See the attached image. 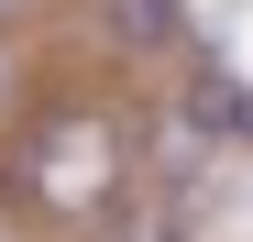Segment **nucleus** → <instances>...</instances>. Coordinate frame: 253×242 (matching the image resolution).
<instances>
[{
    "instance_id": "obj_1",
    "label": "nucleus",
    "mask_w": 253,
    "mask_h": 242,
    "mask_svg": "<svg viewBox=\"0 0 253 242\" xmlns=\"http://www.w3.org/2000/svg\"><path fill=\"white\" fill-rule=\"evenodd\" d=\"M121 55H187V0H99Z\"/></svg>"
},
{
    "instance_id": "obj_2",
    "label": "nucleus",
    "mask_w": 253,
    "mask_h": 242,
    "mask_svg": "<svg viewBox=\"0 0 253 242\" xmlns=\"http://www.w3.org/2000/svg\"><path fill=\"white\" fill-rule=\"evenodd\" d=\"M176 110H187V132H209V143H242V121H253V88H242L231 66H198Z\"/></svg>"
},
{
    "instance_id": "obj_3",
    "label": "nucleus",
    "mask_w": 253,
    "mask_h": 242,
    "mask_svg": "<svg viewBox=\"0 0 253 242\" xmlns=\"http://www.w3.org/2000/svg\"><path fill=\"white\" fill-rule=\"evenodd\" d=\"M33 11H44V0H0V22H33Z\"/></svg>"
},
{
    "instance_id": "obj_4",
    "label": "nucleus",
    "mask_w": 253,
    "mask_h": 242,
    "mask_svg": "<svg viewBox=\"0 0 253 242\" xmlns=\"http://www.w3.org/2000/svg\"><path fill=\"white\" fill-rule=\"evenodd\" d=\"M242 143H253V121H242Z\"/></svg>"
}]
</instances>
